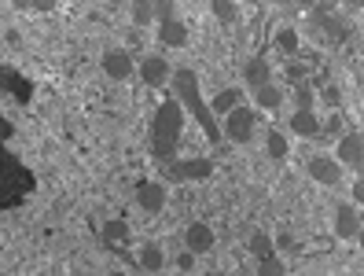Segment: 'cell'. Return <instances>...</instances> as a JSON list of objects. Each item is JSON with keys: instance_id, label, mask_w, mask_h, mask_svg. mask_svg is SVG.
<instances>
[{"instance_id": "1", "label": "cell", "mask_w": 364, "mask_h": 276, "mask_svg": "<svg viewBox=\"0 0 364 276\" xmlns=\"http://www.w3.org/2000/svg\"><path fill=\"white\" fill-rule=\"evenodd\" d=\"M169 78H173V85H177V103L184 107V115H196V122L206 129V140H210V144H221V140H225V137H221V125H218V118L210 115L206 100H203V92H199V74L191 70V67H177Z\"/></svg>"}, {"instance_id": "2", "label": "cell", "mask_w": 364, "mask_h": 276, "mask_svg": "<svg viewBox=\"0 0 364 276\" xmlns=\"http://www.w3.org/2000/svg\"><path fill=\"white\" fill-rule=\"evenodd\" d=\"M181 129H184V107L173 100H162V107L155 111L151 122V155L159 162H173L177 144H181Z\"/></svg>"}, {"instance_id": "3", "label": "cell", "mask_w": 364, "mask_h": 276, "mask_svg": "<svg viewBox=\"0 0 364 276\" xmlns=\"http://www.w3.org/2000/svg\"><path fill=\"white\" fill-rule=\"evenodd\" d=\"M33 192V174L15 155L0 166V206H15Z\"/></svg>"}, {"instance_id": "4", "label": "cell", "mask_w": 364, "mask_h": 276, "mask_svg": "<svg viewBox=\"0 0 364 276\" xmlns=\"http://www.w3.org/2000/svg\"><path fill=\"white\" fill-rule=\"evenodd\" d=\"M254 111L247 107V103H240L235 111H228L225 115V122H221V137L225 140H232V144H247L250 137H254Z\"/></svg>"}, {"instance_id": "5", "label": "cell", "mask_w": 364, "mask_h": 276, "mask_svg": "<svg viewBox=\"0 0 364 276\" xmlns=\"http://www.w3.org/2000/svg\"><path fill=\"white\" fill-rule=\"evenodd\" d=\"M335 162H338V166H350L353 174H360V169H364V133H360V129H350V133L338 137Z\"/></svg>"}, {"instance_id": "6", "label": "cell", "mask_w": 364, "mask_h": 276, "mask_svg": "<svg viewBox=\"0 0 364 276\" xmlns=\"http://www.w3.org/2000/svg\"><path fill=\"white\" fill-rule=\"evenodd\" d=\"M213 174V162L210 159H184V162H162V177L166 181H203Z\"/></svg>"}, {"instance_id": "7", "label": "cell", "mask_w": 364, "mask_h": 276, "mask_svg": "<svg viewBox=\"0 0 364 276\" xmlns=\"http://www.w3.org/2000/svg\"><path fill=\"white\" fill-rule=\"evenodd\" d=\"M306 169H309V177H313L316 184H324V188H335V184L342 181V166H338L331 155H309Z\"/></svg>"}, {"instance_id": "8", "label": "cell", "mask_w": 364, "mask_h": 276, "mask_svg": "<svg viewBox=\"0 0 364 276\" xmlns=\"http://www.w3.org/2000/svg\"><path fill=\"white\" fill-rule=\"evenodd\" d=\"M166 196H169V188L162 181H140L136 184V203H140V210H147V214H162Z\"/></svg>"}, {"instance_id": "9", "label": "cell", "mask_w": 364, "mask_h": 276, "mask_svg": "<svg viewBox=\"0 0 364 276\" xmlns=\"http://www.w3.org/2000/svg\"><path fill=\"white\" fill-rule=\"evenodd\" d=\"M100 67H103V74L107 78H114V81H125V78H133V55L125 52V48H111V52H103V59H100Z\"/></svg>"}, {"instance_id": "10", "label": "cell", "mask_w": 364, "mask_h": 276, "mask_svg": "<svg viewBox=\"0 0 364 276\" xmlns=\"http://www.w3.org/2000/svg\"><path fill=\"white\" fill-rule=\"evenodd\" d=\"M360 225H364V218H360V206L342 203V206L335 210V232H338L342 240H360Z\"/></svg>"}, {"instance_id": "11", "label": "cell", "mask_w": 364, "mask_h": 276, "mask_svg": "<svg viewBox=\"0 0 364 276\" xmlns=\"http://www.w3.org/2000/svg\"><path fill=\"white\" fill-rule=\"evenodd\" d=\"M140 78H144V85H151V89H159V85H166L169 81V74H173V67L162 59V55H144V63H140V70H136Z\"/></svg>"}, {"instance_id": "12", "label": "cell", "mask_w": 364, "mask_h": 276, "mask_svg": "<svg viewBox=\"0 0 364 276\" xmlns=\"http://www.w3.org/2000/svg\"><path fill=\"white\" fill-rule=\"evenodd\" d=\"M184 247H188V254H206V250L213 247V228H210L206 221L188 225V232H184Z\"/></svg>"}, {"instance_id": "13", "label": "cell", "mask_w": 364, "mask_h": 276, "mask_svg": "<svg viewBox=\"0 0 364 276\" xmlns=\"http://www.w3.org/2000/svg\"><path fill=\"white\" fill-rule=\"evenodd\" d=\"M243 103V89L240 85H228V89H221L218 96L210 100V115L218 118V115H228V111H235Z\"/></svg>"}, {"instance_id": "14", "label": "cell", "mask_w": 364, "mask_h": 276, "mask_svg": "<svg viewBox=\"0 0 364 276\" xmlns=\"http://www.w3.org/2000/svg\"><path fill=\"white\" fill-rule=\"evenodd\" d=\"M159 41L166 48H184L188 45V26L181 18H169V23H159Z\"/></svg>"}, {"instance_id": "15", "label": "cell", "mask_w": 364, "mask_h": 276, "mask_svg": "<svg viewBox=\"0 0 364 276\" xmlns=\"http://www.w3.org/2000/svg\"><path fill=\"white\" fill-rule=\"evenodd\" d=\"M247 85H250L254 92H258L262 85H272V67H269L265 55H254V59L247 63Z\"/></svg>"}, {"instance_id": "16", "label": "cell", "mask_w": 364, "mask_h": 276, "mask_svg": "<svg viewBox=\"0 0 364 276\" xmlns=\"http://www.w3.org/2000/svg\"><path fill=\"white\" fill-rule=\"evenodd\" d=\"M291 129H294V137L316 140V137H320V118H316L313 111H294V115H291Z\"/></svg>"}, {"instance_id": "17", "label": "cell", "mask_w": 364, "mask_h": 276, "mask_svg": "<svg viewBox=\"0 0 364 276\" xmlns=\"http://www.w3.org/2000/svg\"><path fill=\"white\" fill-rule=\"evenodd\" d=\"M136 262H140V269H144L147 276H151V272H159V269L166 265V254H162L159 243H144L140 254H136Z\"/></svg>"}, {"instance_id": "18", "label": "cell", "mask_w": 364, "mask_h": 276, "mask_svg": "<svg viewBox=\"0 0 364 276\" xmlns=\"http://www.w3.org/2000/svg\"><path fill=\"white\" fill-rule=\"evenodd\" d=\"M103 247H111L114 250V243H125L129 240V225H125V218H111V221H103Z\"/></svg>"}, {"instance_id": "19", "label": "cell", "mask_w": 364, "mask_h": 276, "mask_svg": "<svg viewBox=\"0 0 364 276\" xmlns=\"http://www.w3.org/2000/svg\"><path fill=\"white\" fill-rule=\"evenodd\" d=\"M254 100H258V107H262V111H280L284 92H280V85H262V89L254 92Z\"/></svg>"}, {"instance_id": "20", "label": "cell", "mask_w": 364, "mask_h": 276, "mask_svg": "<svg viewBox=\"0 0 364 276\" xmlns=\"http://www.w3.org/2000/svg\"><path fill=\"white\" fill-rule=\"evenodd\" d=\"M265 152H269L272 162H284V159H287V137H284L280 129H269V133H265Z\"/></svg>"}, {"instance_id": "21", "label": "cell", "mask_w": 364, "mask_h": 276, "mask_svg": "<svg viewBox=\"0 0 364 276\" xmlns=\"http://www.w3.org/2000/svg\"><path fill=\"white\" fill-rule=\"evenodd\" d=\"M250 254H254V258H269V254H276V247H272V236H269V232H254V236H250Z\"/></svg>"}, {"instance_id": "22", "label": "cell", "mask_w": 364, "mask_h": 276, "mask_svg": "<svg viewBox=\"0 0 364 276\" xmlns=\"http://www.w3.org/2000/svg\"><path fill=\"white\" fill-rule=\"evenodd\" d=\"M0 85H8V89L18 96V103H30V96H33V85L23 81V78H15V74H4V81H0Z\"/></svg>"}, {"instance_id": "23", "label": "cell", "mask_w": 364, "mask_h": 276, "mask_svg": "<svg viewBox=\"0 0 364 276\" xmlns=\"http://www.w3.org/2000/svg\"><path fill=\"white\" fill-rule=\"evenodd\" d=\"M276 48L287 52V55H294V52H298V30H294V26L276 30Z\"/></svg>"}, {"instance_id": "24", "label": "cell", "mask_w": 364, "mask_h": 276, "mask_svg": "<svg viewBox=\"0 0 364 276\" xmlns=\"http://www.w3.org/2000/svg\"><path fill=\"white\" fill-rule=\"evenodd\" d=\"M210 11L218 15L225 26H228V23H235V15H240V8H235L232 0H210Z\"/></svg>"}, {"instance_id": "25", "label": "cell", "mask_w": 364, "mask_h": 276, "mask_svg": "<svg viewBox=\"0 0 364 276\" xmlns=\"http://www.w3.org/2000/svg\"><path fill=\"white\" fill-rule=\"evenodd\" d=\"M129 18H133V26H147L155 18V11H151V0H136V4L129 8Z\"/></svg>"}, {"instance_id": "26", "label": "cell", "mask_w": 364, "mask_h": 276, "mask_svg": "<svg viewBox=\"0 0 364 276\" xmlns=\"http://www.w3.org/2000/svg\"><path fill=\"white\" fill-rule=\"evenodd\" d=\"M258 276H287V265L276 258V254H269V258L258 262Z\"/></svg>"}, {"instance_id": "27", "label": "cell", "mask_w": 364, "mask_h": 276, "mask_svg": "<svg viewBox=\"0 0 364 276\" xmlns=\"http://www.w3.org/2000/svg\"><path fill=\"white\" fill-rule=\"evenodd\" d=\"M320 100H324V107H331V111H338L342 107V89H338V85H320Z\"/></svg>"}, {"instance_id": "28", "label": "cell", "mask_w": 364, "mask_h": 276, "mask_svg": "<svg viewBox=\"0 0 364 276\" xmlns=\"http://www.w3.org/2000/svg\"><path fill=\"white\" fill-rule=\"evenodd\" d=\"M151 11L159 23H169V18H177V4L173 0H151Z\"/></svg>"}, {"instance_id": "29", "label": "cell", "mask_w": 364, "mask_h": 276, "mask_svg": "<svg viewBox=\"0 0 364 276\" xmlns=\"http://www.w3.org/2000/svg\"><path fill=\"white\" fill-rule=\"evenodd\" d=\"M294 103H298V111H313V85H294Z\"/></svg>"}, {"instance_id": "30", "label": "cell", "mask_w": 364, "mask_h": 276, "mask_svg": "<svg viewBox=\"0 0 364 276\" xmlns=\"http://www.w3.org/2000/svg\"><path fill=\"white\" fill-rule=\"evenodd\" d=\"M335 133H342V115L338 111H331L324 122H320V137H335Z\"/></svg>"}, {"instance_id": "31", "label": "cell", "mask_w": 364, "mask_h": 276, "mask_svg": "<svg viewBox=\"0 0 364 276\" xmlns=\"http://www.w3.org/2000/svg\"><path fill=\"white\" fill-rule=\"evenodd\" d=\"M272 247L276 250H294V236H291V232H280V236L272 240Z\"/></svg>"}, {"instance_id": "32", "label": "cell", "mask_w": 364, "mask_h": 276, "mask_svg": "<svg viewBox=\"0 0 364 276\" xmlns=\"http://www.w3.org/2000/svg\"><path fill=\"white\" fill-rule=\"evenodd\" d=\"M360 199H364V181H360V177H357V184H353V203H357V206H360Z\"/></svg>"}, {"instance_id": "33", "label": "cell", "mask_w": 364, "mask_h": 276, "mask_svg": "<svg viewBox=\"0 0 364 276\" xmlns=\"http://www.w3.org/2000/svg\"><path fill=\"white\" fill-rule=\"evenodd\" d=\"M0 81H4V67H0Z\"/></svg>"}, {"instance_id": "34", "label": "cell", "mask_w": 364, "mask_h": 276, "mask_svg": "<svg viewBox=\"0 0 364 276\" xmlns=\"http://www.w3.org/2000/svg\"><path fill=\"white\" fill-rule=\"evenodd\" d=\"M144 276H147V272H144Z\"/></svg>"}]
</instances>
